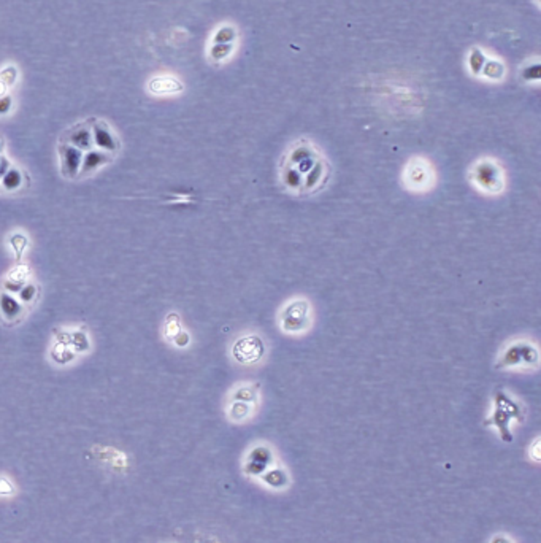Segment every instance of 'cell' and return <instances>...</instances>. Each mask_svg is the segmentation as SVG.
Masks as SVG:
<instances>
[{"instance_id": "obj_1", "label": "cell", "mask_w": 541, "mask_h": 543, "mask_svg": "<svg viewBox=\"0 0 541 543\" xmlns=\"http://www.w3.org/2000/svg\"><path fill=\"white\" fill-rule=\"evenodd\" d=\"M327 161L315 143L300 140L291 145L281 164L283 183L292 191L311 192L327 180Z\"/></svg>"}, {"instance_id": "obj_2", "label": "cell", "mask_w": 541, "mask_h": 543, "mask_svg": "<svg viewBox=\"0 0 541 543\" xmlns=\"http://www.w3.org/2000/svg\"><path fill=\"white\" fill-rule=\"evenodd\" d=\"M473 180L481 189L489 192H498L503 187V175L494 161L483 159L473 169Z\"/></svg>"}, {"instance_id": "obj_3", "label": "cell", "mask_w": 541, "mask_h": 543, "mask_svg": "<svg viewBox=\"0 0 541 543\" xmlns=\"http://www.w3.org/2000/svg\"><path fill=\"white\" fill-rule=\"evenodd\" d=\"M435 175L432 170L430 164L422 159L416 158L410 164H408L406 172H405V183L411 187L413 191H426L434 183Z\"/></svg>"}, {"instance_id": "obj_4", "label": "cell", "mask_w": 541, "mask_h": 543, "mask_svg": "<svg viewBox=\"0 0 541 543\" xmlns=\"http://www.w3.org/2000/svg\"><path fill=\"white\" fill-rule=\"evenodd\" d=\"M91 131H92V143L97 149H102L110 154H116L121 149L118 135L113 132L106 121L103 120H91Z\"/></svg>"}, {"instance_id": "obj_5", "label": "cell", "mask_w": 541, "mask_h": 543, "mask_svg": "<svg viewBox=\"0 0 541 543\" xmlns=\"http://www.w3.org/2000/svg\"><path fill=\"white\" fill-rule=\"evenodd\" d=\"M57 154H59V162H61V173L65 178H76L81 162H83V151L71 146L68 143H61L57 145Z\"/></svg>"}, {"instance_id": "obj_6", "label": "cell", "mask_w": 541, "mask_h": 543, "mask_svg": "<svg viewBox=\"0 0 541 543\" xmlns=\"http://www.w3.org/2000/svg\"><path fill=\"white\" fill-rule=\"evenodd\" d=\"M61 141L75 146L81 151H89L92 149V131H91V120L78 123L75 126L68 127L67 131L62 134Z\"/></svg>"}, {"instance_id": "obj_7", "label": "cell", "mask_w": 541, "mask_h": 543, "mask_svg": "<svg viewBox=\"0 0 541 543\" xmlns=\"http://www.w3.org/2000/svg\"><path fill=\"white\" fill-rule=\"evenodd\" d=\"M111 161H113V154H110V152H105L102 149L86 151V154H83V162H81L78 178H83V176H88V175L94 173L95 170H99L100 167H103V165L110 164Z\"/></svg>"}, {"instance_id": "obj_8", "label": "cell", "mask_w": 541, "mask_h": 543, "mask_svg": "<svg viewBox=\"0 0 541 543\" xmlns=\"http://www.w3.org/2000/svg\"><path fill=\"white\" fill-rule=\"evenodd\" d=\"M263 353V345L257 337H246L242 338L235 345L234 354L238 361L242 362H252L257 361Z\"/></svg>"}, {"instance_id": "obj_9", "label": "cell", "mask_w": 541, "mask_h": 543, "mask_svg": "<svg viewBox=\"0 0 541 543\" xmlns=\"http://www.w3.org/2000/svg\"><path fill=\"white\" fill-rule=\"evenodd\" d=\"M306 303L305 302H295L292 303L289 308L286 310V315H284V327L292 330V332H295V330H300L303 326H302V321L306 320Z\"/></svg>"}, {"instance_id": "obj_10", "label": "cell", "mask_w": 541, "mask_h": 543, "mask_svg": "<svg viewBox=\"0 0 541 543\" xmlns=\"http://www.w3.org/2000/svg\"><path fill=\"white\" fill-rule=\"evenodd\" d=\"M148 89L152 94H176L183 91V85L173 76H156L148 83Z\"/></svg>"}, {"instance_id": "obj_11", "label": "cell", "mask_w": 541, "mask_h": 543, "mask_svg": "<svg viewBox=\"0 0 541 543\" xmlns=\"http://www.w3.org/2000/svg\"><path fill=\"white\" fill-rule=\"evenodd\" d=\"M0 312L7 320H15L22 312V305L8 292H0Z\"/></svg>"}, {"instance_id": "obj_12", "label": "cell", "mask_w": 541, "mask_h": 543, "mask_svg": "<svg viewBox=\"0 0 541 543\" xmlns=\"http://www.w3.org/2000/svg\"><path fill=\"white\" fill-rule=\"evenodd\" d=\"M0 180H2V186L5 191H16L22 184V173L19 172V169L10 167Z\"/></svg>"}, {"instance_id": "obj_13", "label": "cell", "mask_w": 541, "mask_h": 543, "mask_svg": "<svg viewBox=\"0 0 541 543\" xmlns=\"http://www.w3.org/2000/svg\"><path fill=\"white\" fill-rule=\"evenodd\" d=\"M51 354H53V359L56 362H59V364H65V362H68V361H71L75 358L73 353L68 351L67 345H64V343H57Z\"/></svg>"}, {"instance_id": "obj_14", "label": "cell", "mask_w": 541, "mask_h": 543, "mask_svg": "<svg viewBox=\"0 0 541 543\" xmlns=\"http://www.w3.org/2000/svg\"><path fill=\"white\" fill-rule=\"evenodd\" d=\"M232 53V45L229 43H214L210 50V56L214 61H221V59H225Z\"/></svg>"}, {"instance_id": "obj_15", "label": "cell", "mask_w": 541, "mask_h": 543, "mask_svg": "<svg viewBox=\"0 0 541 543\" xmlns=\"http://www.w3.org/2000/svg\"><path fill=\"white\" fill-rule=\"evenodd\" d=\"M0 81L4 83V85L8 88V86H13L15 83L18 81V70L15 65H7L5 68L0 70Z\"/></svg>"}, {"instance_id": "obj_16", "label": "cell", "mask_w": 541, "mask_h": 543, "mask_svg": "<svg viewBox=\"0 0 541 543\" xmlns=\"http://www.w3.org/2000/svg\"><path fill=\"white\" fill-rule=\"evenodd\" d=\"M10 243H11V246H13V250L16 251V257L21 259L24 250L27 248V239L24 237V235H21V234H16V235H13V237L10 239Z\"/></svg>"}, {"instance_id": "obj_17", "label": "cell", "mask_w": 541, "mask_h": 543, "mask_svg": "<svg viewBox=\"0 0 541 543\" xmlns=\"http://www.w3.org/2000/svg\"><path fill=\"white\" fill-rule=\"evenodd\" d=\"M70 343L76 351H86L89 348V341L83 332H73L70 337Z\"/></svg>"}, {"instance_id": "obj_18", "label": "cell", "mask_w": 541, "mask_h": 543, "mask_svg": "<svg viewBox=\"0 0 541 543\" xmlns=\"http://www.w3.org/2000/svg\"><path fill=\"white\" fill-rule=\"evenodd\" d=\"M235 38V30L232 27H222L216 32L213 42L214 43H230Z\"/></svg>"}, {"instance_id": "obj_19", "label": "cell", "mask_w": 541, "mask_h": 543, "mask_svg": "<svg viewBox=\"0 0 541 543\" xmlns=\"http://www.w3.org/2000/svg\"><path fill=\"white\" fill-rule=\"evenodd\" d=\"M18 294H19V299H21L22 302L29 303V302H32V300H33V297H35V296H37V286H35V285H30V283H29V285H24Z\"/></svg>"}, {"instance_id": "obj_20", "label": "cell", "mask_w": 541, "mask_h": 543, "mask_svg": "<svg viewBox=\"0 0 541 543\" xmlns=\"http://www.w3.org/2000/svg\"><path fill=\"white\" fill-rule=\"evenodd\" d=\"M27 275H29V267L19 265V267H16L13 272H11L8 280H15V281H22L24 283V281H26V278H27Z\"/></svg>"}, {"instance_id": "obj_21", "label": "cell", "mask_w": 541, "mask_h": 543, "mask_svg": "<svg viewBox=\"0 0 541 543\" xmlns=\"http://www.w3.org/2000/svg\"><path fill=\"white\" fill-rule=\"evenodd\" d=\"M13 108V99L10 96H0V114H7Z\"/></svg>"}, {"instance_id": "obj_22", "label": "cell", "mask_w": 541, "mask_h": 543, "mask_svg": "<svg viewBox=\"0 0 541 543\" xmlns=\"http://www.w3.org/2000/svg\"><path fill=\"white\" fill-rule=\"evenodd\" d=\"M24 285H26V283H22V281L7 280V281L4 283V288L7 289V292H19Z\"/></svg>"}, {"instance_id": "obj_23", "label": "cell", "mask_w": 541, "mask_h": 543, "mask_svg": "<svg viewBox=\"0 0 541 543\" xmlns=\"http://www.w3.org/2000/svg\"><path fill=\"white\" fill-rule=\"evenodd\" d=\"M13 491H15L13 485H11V483H10L7 478H0V494H2V495H10V494H13Z\"/></svg>"}, {"instance_id": "obj_24", "label": "cell", "mask_w": 541, "mask_h": 543, "mask_svg": "<svg viewBox=\"0 0 541 543\" xmlns=\"http://www.w3.org/2000/svg\"><path fill=\"white\" fill-rule=\"evenodd\" d=\"M8 169H10V162H8V159H7L5 156L0 154V178H2L4 173H5Z\"/></svg>"}, {"instance_id": "obj_25", "label": "cell", "mask_w": 541, "mask_h": 543, "mask_svg": "<svg viewBox=\"0 0 541 543\" xmlns=\"http://www.w3.org/2000/svg\"><path fill=\"white\" fill-rule=\"evenodd\" d=\"M5 89H7V86L4 85L2 81H0V96H4V94H5Z\"/></svg>"}, {"instance_id": "obj_26", "label": "cell", "mask_w": 541, "mask_h": 543, "mask_svg": "<svg viewBox=\"0 0 541 543\" xmlns=\"http://www.w3.org/2000/svg\"><path fill=\"white\" fill-rule=\"evenodd\" d=\"M2 149H4V145H2V141H0V154H2Z\"/></svg>"}]
</instances>
